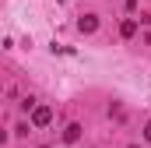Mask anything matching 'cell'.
Returning <instances> with one entry per match:
<instances>
[{
  "label": "cell",
  "mask_w": 151,
  "mask_h": 148,
  "mask_svg": "<svg viewBox=\"0 0 151 148\" xmlns=\"http://www.w3.org/2000/svg\"><path fill=\"white\" fill-rule=\"evenodd\" d=\"M53 123V106H35L32 110V127H49Z\"/></svg>",
  "instance_id": "obj_1"
},
{
  "label": "cell",
  "mask_w": 151,
  "mask_h": 148,
  "mask_svg": "<svg viewBox=\"0 0 151 148\" xmlns=\"http://www.w3.org/2000/svg\"><path fill=\"white\" fill-rule=\"evenodd\" d=\"M95 28H99V18H95V14H81V18H77V32H81V36H91Z\"/></svg>",
  "instance_id": "obj_2"
},
{
  "label": "cell",
  "mask_w": 151,
  "mask_h": 148,
  "mask_svg": "<svg viewBox=\"0 0 151 148\" xmlns=\"http://www.w3.org/2000/svg\"><path fill=\"white\" fill-rule=\"evenodd\" d=\"M119 36H123V39H134V36H137V21H134V18H127V21L119 25Z\"/></svg>",
  "instance_id": "obj_3"
},
{
  "label": "cell",
  "mask_w": 151,
  "mask_h": 148,
  "mask_svg": "<svg viewBox=\"0 0 151 148\" xmlns=\"http://www.w3.org/2000/svg\"><path fill=\"white\" fill-rule=\"evenodd\" d=\"M63 141H67V145H74V141H81V123H70V127L63 131Z\"/></svg>",
  "instance_id": "obj_4"
},
{
  "label": "cell",
  "mask_w": 151,
  "mask_h": 148,
  "mask_svg": "<svg viewBox=\"0 0 151 148\" xmlns=\"http://www.w3.org/2000/svg\"><path fill=\"white\" fill-rule=\"evenodd\" d=\"M144 138H148V141H151V120H148V123H144Z\"/></svg>",
  "instance_id": "obj_5"
},
{
  "label": "cell",
  "mask_w": 151,
  "mask_h": 148,
  "mask_svg": "<svg viewBox=\"0 0 151 148\" xmlns=\"http://www.w3.org/2000/svg\"><path fill=\"white\" fill-rule=\"evenodd\" d=\"M60 4H67V0H60Z\"/></svg>",
  "instance_id": "obj_6"
},
{
  "label": "cell",
  "mask_w": 151,
  "mask_h": 148,
  "mask_svg": "<svg viewBox=\"0 0 151 148\" xmlns=\"http://www.w3.org/2000/svg\"><path fill=\"white\" fill-rule=\"evenodd\" d=\"M130 148H137V145H130Z\"/></svg>",
  "instance_id": "obj_7"
}]
</instances>
